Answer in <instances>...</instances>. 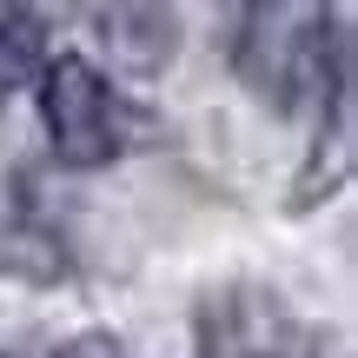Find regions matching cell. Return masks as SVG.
Listing matches in <instances>:
<instances>
[{"label": "cell", "instance_id": "obj_2", "mask_svg": "<svg viewBox=\"0 0 358 358\" xmlns=\"http://www.w3.org/2000/svg\"><path fill=\"white\" fill-rule=\"evenodd\" d=\"M34 93L53 159L73 173H100L146 140V106L113 73H100L87 53H47V66L34 73Z\"/></svg>", "mask_w": 358, "mask_h": 358}, {"label": "cell", "instance_id": "obj_4", "mask_svg": "<svg viewBox=\"0 0 358 358\" xmlns=\"http://www.w3.org/2000/svg\"><path fill=\"white\" fill-rule=\"evenodd\" d=\"M93 27L133 73H159L179 47V20L166 7H93Z\"/></svg>", "mask_w": 358, "mask_h": 358}, {"label": "cell", "instance_id": "obj_1", "mask_svg": "<svg viewBox=\"0 0 358 358\" xmlns=\"http://www.w3.org/2000/svg\"><path fill=\"white\" fill-rule=\"evenodd\" d=\"M352 13L345 7H232L226 13V60L245 87L279 113L325 106L352 87Z\"/></svg>", "mask_w": 358, "mask_h": 358}, {"label": "cell", "instance_id": "obj_6", "mask_svg": "<svg viewBox=\"0 0 358 358\" xmlns=\"http://www.w3.org/2000/svg\"><path fill=\"white\" fill-rule=\"evenodd\" d=\"M53 358H133V352H127V338H113V332H73L66 345H53Z\"/></svg>", "mask_w": 358, "mask_h": 358}, {"label": "cell", "instance_id": "obj_5", "mask_svg": "<svg viewBox=\"0 0 358 358\" xmlns=\"http://www.w3.org/2000/svg\"><path fill=\"white\" fill-rule=\"evenodd\" d=\"M40 66H47V13L0 7V106H7L20 87H34Z\"/></svg>", "mask_w": 358, "mask_h": 358}, {"label": "cell", "instance_id": "obj_3", "mask_svg": "<svg viewBox=\"0 0 358 358\" xmlns=\"http://www.w3.org/2000/svg\"><path fill=\"white\" fill-rule=\"evenodd\" d=\"M192 358H325V332L266 279H232L192 306Z\"/></svg>", "mask_w": 358, "mask_h": 358}]
</instances>
